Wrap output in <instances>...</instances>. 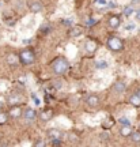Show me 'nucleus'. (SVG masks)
Listing matches in <instances>:
<instances>
[{"label":"nucleus","mask_w":140,"mask_h":147,"mask_svg":"<svg viewBox=\"0 0 140 147\" xmlns=\"http://www.w3.org/2000/svg\"><path fill=\"white\" fill-rule=\"evenodd\" d=\"M69 68V63L65 57H57L52 63V69L56 75H64Z\"/></svg>","instance_id":"obj_1"},{"label":"nucleus","mask_w":140,"mask_h":147,"mask_svg":"<svg viewBox=\"0 0 140 147\" xmlns=\"http://www.w3.org/2000/svg\"><path fill=\"white\" fill-rule=\"evenodd\" d=\"M18 57H19V61L22 64H25V65H30V64L36 61V55H34V52L31 49H23L18 55Z\"/></svg>","instance_id":"obj_2"},{"label":"nucleus","mask_w":140,"mask_h":147,"mask_svg":"<svg viewBox=\"0 0 140 147\" xmlns=\"http://www.w3.org/2000/svg\"><path fill=\"white\" fill-rule=\"evenodd\" d=\"M108 47L113 51V52H121L122 49H124V44L122 41L117 38V37H110L109 40H108Z\"/></svg>","instance_id":"obj_3"},{"label":"nucleus","mask_w":140,"mask_h":147,"mask_svg":"<svg viewBox=\"0 0 140 147\" xmlns=\"http://www.w3.org/2000/svg\"><path fill=\"white\" fill-rule=\"evenodd\" d=\"M22 117H23L27 123H33V121L36 120L38 116H37V112L33 109V108H27V109L22 113Z\"/></svg>","instance_id":"obj_4"},{"label":"nucleus","mask_w":140,"mask_h":147,"mask_svg":"<svg viewBox=\"0 0 140 147\" xmlns=\"http://www.w3.org/2000/svg\"><path fill=\"white\" fill-rule=\"evenodd\" d=\"M22 113H23V110L18 104V105H11L7 115H8V117H12V119H19V117H22Z\"/></svg>","instance_id":"obj_5"},{"label":"nucleus","mask_w":140,"mask_h":147,"mask_svg":"<svg viewBox=\"0 0 140 147\" xmlns=\"http://www.w3.org/2000/svg\"><path fill=\"white\" fill-rule=\"evenodd\" d=\"M29 10H30L31 12H34V14H38V12H41V11L44 10V4H42L41 1H38V0L31 1L30 4H29Z\"/></svg>","instance_id":"obj_6"},{"label":"nucleus","mask_w":140,"mask_h":147,"mask_svg":"<svg viewBox=\"0 0 140 147\" xmlns=\"http://www.w3.org/2000/svg\"><path fill=\"white\" fill-rule=\"evenodd\" d=\"M48 136L50 140H61L63 139V132L60 129H57V128H53L50 131L48 132Z\"/></svg>","instance_id":"obj_7"},{"label":"nucleus","mask_w":140,"mask_h":147,"mask_svg":"<svg viewBox=\"0 0 140 147\" xmlns=\"http://www.w3.org/2000/svg\"><path fill=\"white\" fill-rule=\"evenodd\" d=\"M86 102H87V105L90 106V108H95V106L99 105V98L98 95L95 94H91L87 97V100H86Z\"/></svg>","instance_id":"obj_8"},{"label":"nucleus","mask_w":140,"mask_h":147,"mask_svg":"<svg viewBox=\"0 0 140 147\" xmlns=\"http://www.w3.org/2000/svg\"><path fill=\"white\" fill-rule=\"evenodd\" d=\"M108 23H109V26L112 27V29H117V27L121 25V18H120L118 15L110 16L109 21H108Z\"/></svg>","instance_id":"obj_9"},{"label":"nucleus","mask_w":140,"mask_h":147,"mask_svg":"<svg viewBox=\"0 0 140 147\" xmlns=\"http://www.w3.org/2000/svg\"><path fill=\"white\" fill-rule=\"evenodd\" d=\"M5 60H7V63L10 64V65H18V61H19V57H18V55H15V53H8L7 55V57H5Z\"/></svg>","instance_id":"obj_10"},{"label":"nucleus","mask_w":140,"mask_h":147,"mask_svg":"<svg viewBox=\"0 0 140 147\" xmlns=\"http://www.w3.org/2000/svg\"><path fill=\"white\" fill-rule=\"evenodd\" d=\"M97 48H98V45H97V42L93 41V40H87L86 41V44H84V49L87 51V52H95L97 51Z\"/></svg>","instance_id":"obj_11"},{"label":"nucleus","mask_w":140,"mask_h":147,"mask_svg":"<svg viewBox=\"0 0 140 147\" xmlns=\"http://www.w3.org/2000/svg\"><path fill=\"white\" fill-rule=\"evenodd\" d=\"M52 117H53V110H50V109L42 110L41 113H40V119L42 121H49Z\"/></svg>","instance_id":"obj_12"},{"label":"nucleus","mask_w":140,"mask_h":147,"mask_svg":"<svg viewBox=\"0 0 140 147\" xmlns=\"http://www.w3.org/2000/svg\"><path fill=\"white\" fill-rule=\"evenodd\" d=\"M21 101H22L21 94H11L10 97H8L7 102H8L10 105H18V104H19Z\"/></svg>","instance_id":"obj_13"},{"label":"nucleus","mask_w":140,"mask_h":147,"mask_svg":"<svg viewBox=\"0 0 140 147\" xmlns=\"http://www.w3.org/2000/svg\"><path fill=\"white\" fill-rule=\"evenodd\" d=\"M132 131H133V129H132V125H122L120 128V134H121V136H124V138L131 136Z\"/></svg>","instance_id":"obj_14"},{"label":"nucleus","mask_w":140,"mask_h":147,"mask_svg":"<svg viewBox=\"0 0 140 147\" xmlns=\"http://www.w3.org/2000/svg\"><path fill=\"white\" fill-rule=\"evenodd\" d=\"M125 87H127V86H125L124 82H116V83L113 84V90L116 93H124Z\"/></svg>","instance_id":"obj_15"},{"label":"nucleus","mask_w":140,"mask_h":147,"mask_svg":"<svg viewBox=\"0 0 140 147\" xmlns=\"http://www.w3.org/2000/svg\"><path fill=\"white\" fill-rule=\"evenodd\" d=\"M129 102H131V105L136 106V108H140V97L136 93L129 97Z\"/></svg>","instance_id":"obj_16"},{"label":"nucleus","mask_w":140,"mask_h":147,"mask_svg":"<svg viewBox=\"0 0 140 147\" xmlns=\"http://www.w3.org/2000/svg\"><path fill=\"white\" fill-rule=\"evenodd\" d=\"M131 139H132V142L133 143L140 144V131H132V134H131Z\"/></svg>","instance_id":"obj_17"},{"label":"nucleus","mask_w":140,"mask_h":147,"mask_svg":"<svg viewBox=\"0 0 140 147\" xmlns=\"http://www.w3.org/2000/svg\"><path fill=\"white\" fill-rule=\"evenodd\" d=\"M80 34H82V27L80 26H75L69 30V36L71 37H78V36H80Z\"/></svg>","instance_id":"obj_18"},{"label":"nucleus","mask_w":140,"mask_h":147,"mask_svg":"<svg viewBox=\"0 0 140 147\" xmlns=\"http://www.w3.org/2000/svg\"><path fill=\"white\" fill-rule=\"evenodd\" d=\"M114 125V120L112 119V117H108L106 120L102 123V127H104V129H109V128H112V127Z\"/></svg>","instance_id":"obj_19"},{"label":"nucleus","mask_w":140,"mask_h":147,"mask_svg":"<svg viewBox=\"0 0 140 147\" xmlns=\"http://www.w3.org/2000/svg\"><path fill=\"white\" fill-rule=\"evenodd\" d=\"M7 120H8V115L5 112L0 110V125H4L5 123H7Z\"/></svg>","instance_id":"obj_20"},{"label":"nucleus","mask_w":140,"mask_h":147,"mask_svg":"<svg viewBox=\"0 0 140 147\" xmlns=\"http://www.w3.org/2000/svg\"><path fill=\"white\" fill-rule=\"evenodd\" d=\"M108 65H109V64L106 63V61H104V60H101V61H97V64H95V67H97V68H106V67H108Z\"/></svg>","instance_id":"obj_21"},{"label":"nucleus","mask_w":140,"mask_h":147,"mask_svg":"<svg viewBox=\"0 0 140 147\" xmlns=\"http://www.w3.org/2000/svg\"><path fill=\"white\" fill-rule=\"evenodd\" d=\"M118 121H120V124H121V125H131L129 119H127V117H121Z\"/></svg>","instance_id":"obj_22"},{"label":"nucleus","mask_w":140,"mask_h":147,"mask_svg":"<svg viewBox=\"0 0 140 147\" xmlns=\"http://www.w3.org/2000/svg\"><path fill=\"white\" fill-rule=\"evenodd\" d=\"M132 12H133V8H132L131 5H129V7H127V8L124 10V14H125L127 16H129L131 14H132Z\"/></svg>","instance_id":"obj_23"},{"label":"nucleus","mask_w":140,"mask_h":147,"mask_svg":"<svg viewBox=\"0 0 140 147\" xmlns=\"http://www.w3.org/2000/svg\"><path fill=\"white\" fill-rule=\"evenodd\" d=\"M86 23H87L88 26H91V25H95V23H97V21H95V19H93V18H88V21H86Z\"/></svg>","instance_id":"obj_24"},{"label":"nucleus","mask_w":140,"mask_h":147,"mask_svg":"<svg viewBox=\"0 0 140 147\" xmlns=\"http://www.w3.org/2000/svg\"><path fill=\"white\" fill-rule=\"evenodd\" d=\"M34 146H36V147H40V146H45V143L42 142V140H38V142H36V143H34Z\"/></svg>","instance_id":"obj_25"},{"label":"nucleus","mask_w":140,"mask_h":147,"mask_svg":"<svg viewBox=\"0 0 140 147\" xmlns=\"http://www.w3.org/2000/svg\"><path fill=\"white\" fill-rule=\"evenodd\" d=\"M50 142H52L53 146H60L61 144V140H50Z\"/></svg>","instance_id":"obj_26"},{"label":"nucleus","mask_w":140,"mask_h":147,"mask_svg":"<svg viewBox=\"0 0 140 147\" xmlns=\"http://www.w3.org/2000/svg\"><path fill=\"white\" fill-rule=\"evenodd\" d=\"M101 138H102V140H108V139H109V135H108V134H102Z\"/></svg>","instance_id":"obj_27"},{"label":"nucleus","mask_w":140,"mask_h":147,"mask_svg":"<svg viewBox=\"0 0 140 147\" xmlns=\"http://www.w3.org/2000/svg\"><path fill=\"white\" fill-rule=\"evenodd\" d=\"M125 29H127V30H132V29H135V25H132V23H131V25H128Z\"/></svg>","instance_id":"obj_28"},{"label":"nucleus","mask_w":140,"mask_h":147,"mask_svg":"<svg viewBox=\"0 0 140 147\" xmlns=\"http://www.w3.org/2000/svg\"><path fill=\"white\" fill-rule=\"evenodd\" d=\"M99 4H106V0H97Z\"/></svg>","instance_id":"obj_29"},{"label":"nucleus","mask_w":140,"mask_h":147,"mask_svg":"<svg viewBox=\"0 0 140 147\" xmlns=\"http://www.w3.org/2000/svg\"><path fill=\"white\" fill-rule=\"evenodd\" d=\"M136 19H139V21H140V10L136 12Z\"/></svg>","instance_id":"obj_30"},{"label":"nucleus","mask_w":140,"mask_h":147,"mask_svg":"<svg viewBox=\"0 0 140 147\" xmlns=\"http://www.w3.org/2000/svg\"><path fill=\"white\" fill-rule=\"evenodd\" d=\"M31 40H23V44H30Z\"/></svg>","instance_id":"obj_31"},{"label":"nucleus","mask_w":140,"mask_h":147,"mask_svg":"<svg viewBox=\"0 0 140 147\" xmlns=\"http://www.w3.org/2000/svg\"><path fill=\"white\" fill-rule=\"evenodd\" d=\"M63 23H64V25H69V23H71V21H64Z\"/></svg>","instance_id":"obj_32"},{"label":"nucleus","mask_w":140,"mask_h":147,"mask_svg":"<svg viewBox=\"0 0 140 147\" xmlns=\"http://www.w3.org/2000/svg\"><path fill=\"white\" fill-rule=\"evenodd\" d=\"M3 109V102H1V101H0V110Z\"/></svg>","instance_id":"obj_33"},{"label":"nucleus","mask_w":140,"mask_h":147,"mask_svg":"<svg viewBox=\"0 0 140 147\" xmlns=\"http://www.w3.org/2000/svg\"><path fill=\"white\" fill-rule=\"evenodd\" d=\"M136 94H137V95H139V97H140V89L137 90V91H136Z\"/></svg>","instance_id":"obj_34"}]
</instances>
